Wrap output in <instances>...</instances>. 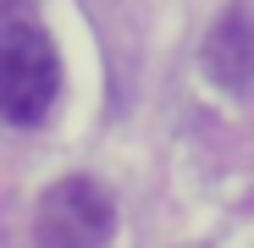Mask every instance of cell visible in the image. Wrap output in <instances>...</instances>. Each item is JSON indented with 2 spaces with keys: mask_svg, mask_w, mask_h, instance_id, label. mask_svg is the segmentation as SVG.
<instances>
[{
  "mask_svg": "<svg viewBox=\"0 0 254 248\" xmlns=\"http://www.w3.org/2000/svg\"><path fill=\"white\" fill-rule=\"evenodd\" d=\"M199 66L210 77V89H221V94L254 89V11L249 6H227L216 17V28L199 50Z\"/></svg>",
  "mask_w": 254,
  "mask_h": 248,
  "instance_id": "obj_3",
  "label": "cell"
},
{
  "mask_svg": "<svg viewBox=\"0 0 254 248\" xmlns=\"http://www.w3.org/2000/svg\"><path fill=\"white\" fill-rule=\"evenodd\" d=\"M39 248H111L116 237V198L94 177H61L39 198L33 221Z\"/></svg>",
  "mask_w": 254,
  "mask_h": 248,
  "instance_id": "obj_2",
  "label": "cell"
},
{
  "mask_svg": "<svg viewBox=\"0 0 254 248\" xmlns=\"http://www.w3.org/2000/svg\"><path fill=\"white\" fill-rule=\"evenodd\" d=\"M61 94V50L39 22L0 28V116L11 127H39Z\"/></svg>",
  "mask_w": 254,
  "mask_h": 248,
  "instance_id": "obj_1",
  "label": "cell"
},
{
  "mask_svg": "<svg viewBox=\"0 0 254 248\" xmlns=\"http://www.w3.org/2000/svg\"><path fill=\"white\" fill-rule=\"evenodd\" d=\"M0 6H17V0H0Z\"/></svg>",
  "mask_w": 254,
  "mask_h": 248,
  "instance_id": "obj_4",
  "label": "cell"
}]
</instances>
